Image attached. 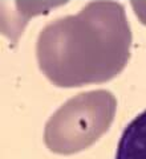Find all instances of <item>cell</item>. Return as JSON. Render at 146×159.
<instances>
[{
    "mask_svg": "<svg viewBox=\"0 0 146 159\" xmlns=\"http://www.w3.org/2000/svg\"><path fill=\"white\" fill-rule=\"evenodd\" d=\"M132 31L122 4L96 0L77 15L48 24L39 34L41 72L59 88L101 84L124 70L130 57Z\"/></svg>",
    "mask_w": 146,
    "mask_h": 159,
    "instance_id": "obj_1",
    "label": "cell"
},
{
    "mask_svg": "<svg viewBox=\"0 0 146 159\" xmlns=\"http://www.w3.org/2000/svg\"><path fill=\"white\" fill-rule=\"evenodd\" d=\"M115 109L117 101L108 90H92L70 98L45 125V145L57 154L84 150L108 131Z\"/></svg>",
    "mask_w": 146,
    "mask_h": 159,
    "instance_id": "obj_2",
    "label": "cell"
},
{
    "mask_svg": "<svg viewBox=\"0 0 146 159\" xmlns=\"http://www.w3.org/2000/svg\"><path fill=\"white\" fill-rule=\"evenodd\" d=\"M115 159H146V110L125 127Z\"/></svg>",
    "mask_w": 146,
    "mask_h": 159,
    "instance_id": "obj_3",
    "label": "cell"
},
{
    "mask_svg": "<svg viewBox=\"0 0 146 159\" xmlns=\"http://www.w3.org/2000/svg\"><path fill=\"white\" fill-rule=\"evenodd\" d=\"M132 7H133V11L135 13L141 23L146 25V0H132Z\"/></svg>",
    "mask_w": 146,
    "mask_h": 159,
    "instance_id": "obj_4",
    "label": "cell"
}]
</instances>
